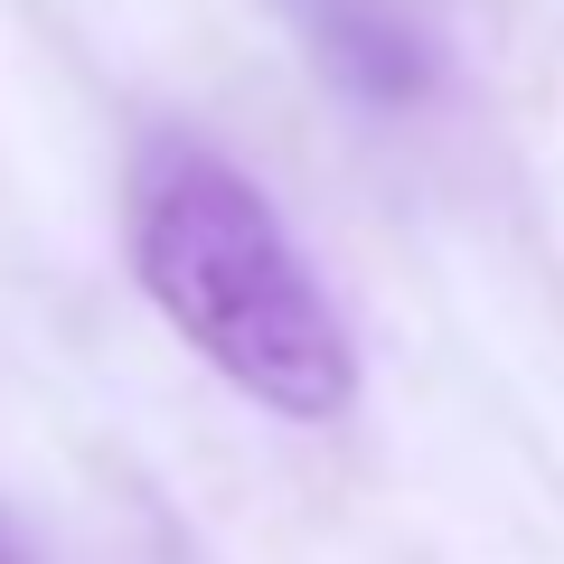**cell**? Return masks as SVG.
Returning <instances> with one entry per match:
<instances>
[{
  "instance_id": "cell-2",
  "label": "cell",
  "mask_w": 564,
  "mask_h": 564,
  "mask_svg": "<svg viewBox=\"0 0 564 564\" xmlns=\"http://www.w3.org/2000/svg\"><path fill=\"white\" fill-rule=\"evenodd\" d=\"M311 39H321V66L367 104H423L433 95V47L404 10L386 0H302Z\"/></svg>"
},
{
  "instance_id": "cell-3",
  "label": "cell",
  "mask_w": 564,
  "mask_h": 564,
  "mask_svg": "<svg viewBox=\"0 0 564 564\" xmlns=\"http://www.w3.org/2000/svg\"><path fill=\"white\" fill-rule=\"evenodd\" d=\"M0 564H29V555H20V536H10V527H0Z\"/></svg>"
},
{
  "instance_id": "cell-1",
  "label": "cell",
  "mask_w": 564,
  "mask_h": 564,
  "mask_svg": "<svg viewBox=\"0 0 564 564\" xmlns=\"http://www.w3.org/2000/svg\"><path fill=\"white\" fill-rule=\"evenodd\" d=\"M132 273L161 302V321L254 404L292 423H329L358 404V348H348L329 292L311 282L302 245L282 236L273 198L207 141L141 151Z\"/></svg>"
}]
</instances>
